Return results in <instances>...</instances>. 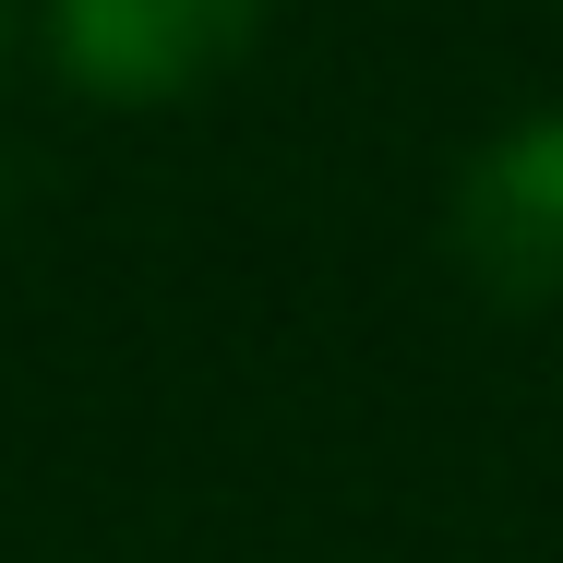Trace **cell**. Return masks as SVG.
Wrapping results in <instances>:
<instances>
[{"mask_svg":"<svg viewBox=\"0 0 563 563\" xmlns=\"http://www.w3.org/2000/svg\"><path fill=\"white\" fill-rule=\"evenodd\" d=\"M444 240L492 300H563V109L504 120L455 168Z\"/></svg>","mask_w":563,"mask_h":563,"instance_id":"2","label":"cell"},{"mask_svg":"<svg viewBox=\"0 0 563 563\" xmlns=\"http://www.w3.org/2000/svg\"><path fill=\"white\" fill-rule=\"evenodd\" d=\"M0 12H12V0H0Z\"/></svg>","mask_w":563,"mask_h":563,"instance_id":"3","label":"cell"},{"mask_svg":"<svg viewBox=\"0 0 563 563\" xmlns=\"http://www.w3.org/2000/svg\"><path fill=\"white\" fill-rule=\"evenodd\" d=\"M252 36H264V0H48L60 73L85 97H120V109L217 85Z\"/></svg>","mask_w":563,"mask_h":563,"instance_id":"1","label":"cell"}]
</instances>
